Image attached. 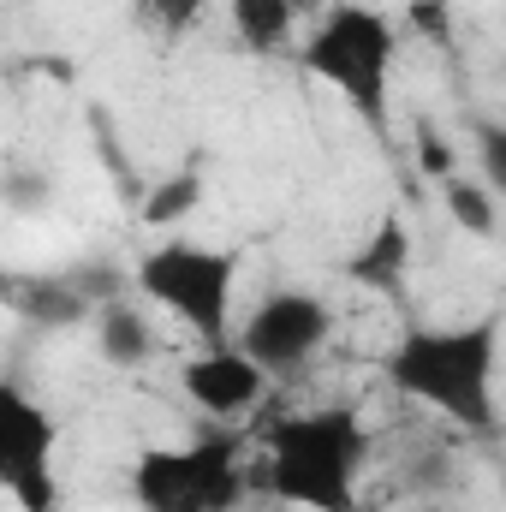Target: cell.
I'll use <instances>...</instances> for the list:
<instances>
[{"mask_svg": "<svg viewBox=\"0 0 506 512\" xmlns=\"http://www.w3.org/2000/svg\"><path fill=\"white\" fill-rule=\"evenodd\" d=\"M495 370H501V316H477L459 328H411L381 358V376L393 393L441 411L447 423L471 435H495Z\"/></svg>", "mask_w": 506, "mask_h": 512, "instance_id": "1", "label": "cell"}, {"mask_svg": "<svg viewBox=\"0 0 506 512\" xmlns=\"http://www.w3.org/2000/svg\"><path fill=\"white\" fill-rule=\"evenodd\" d=\"M370 429L358 405H316L268 423V489L304 512H352Z\"/></svg>", "mask_w": 506, "mask_h": 512, "instance_id": "2", "label": "cell"}, {"mask_svg": "<svg viewBox=\"0 0 506 512\" xmlns=\"http://www.w3.org/2000/svg\"><path fill=\"white\" fill-rule=\"evenodd\" d=\"M393 54H399V36H393V18L364 6V0H340L322 12V24L304 36L298 60L316 84L340 90L352 102L358 120L381 126L387 114V84H393Z\"/></svg>", "mask_w": 506, "mask_h": 512, "instance_id": "3", "label": "cell"}, {"mask_svg": "<svg viewBox=\"0 0 506 512\" xmlns=\"http://www.w3.org/2000/svg\"><path fill=\"white\" fill-rule=\"evenodd\" d=\"M143 512H233L245 495V441L233 423H209L197 441L143 447L131 465Z\"/></svg>", "mask_w": 506, "mask_h": 512, "instance_id": "4", "label": "cell"}, {"mask_svg": "<svg viewBox=\"0 0 506 512\" xmlns=\"http://www.w3.org/2000/svg\"><path fill=\"white\" fill-rule=\"evenodd\" d=\"M233 286H239V251L197 245V239H161L137 256V292L161 304L173 322H185L203 346H233Z\"/></svg>", "mask_w": 506, "mask_h": 512, "instance_id": "5", "label": "cell"}, {"mask_svg": "<svg viewBox=\"0 0 506 512\" xmlns=\"http://www.w3.org/2000/svg\"><path fill=\"white\" fill-rule=\"evenodd\" d=\"M328 334H334V304L322 292L286 286V292H268L251 316H245V328H239L233 346L245 358H256L274 382H286V376H298L328 346Z\"/></svg>", "mask_w": 506, "mask_h": 512, "instance_id": "6", "label": "cell"}, {"mask_svg": "<svg viewBox=\"0 0 506 512\" xmlns=\"http://www.w3.org/2000/svg\"><path fill=\"white\" fill-rule=\"evenodd\" d=\"M54 441V417L30 393L0 387V489L18 512H54Z\"/></svg>", "mask_w": 506, "mask_h": 512, "instance_id": "7", "label": "cell"}, {"mask_svg": "<svg viewBox=\"0 0 506 512\" xmlns=\"http://www.w3.org/2000/svg\"><path fill=\"white\" fill-rule=\"evenodd\" d=\"M179 382L191 393V405L209 417V423H245L256 405H262V393H268V370L245 358L239 346H209V352H197L185 370H179Z\"/></svg>", "mask_w": 506, "mask_h": 512, "instance_id": "8", "label": "cell"}, {"mask_svg": "<svg viewBox=\"0 0 506 512\" xmlns=\"http://www.w3.org/2000/svg\"><path fill=\"white\" fill-rule=\"evenodd\" d=\"M405 274H411V227L399 215H381L376 233L346 256V280H358L364 292H399Z\"/></svg>", "mask_w": 506, "mask_h": 512, "instance_id": "9", "label": "cell"}, {"mask_svg": "<svg viewBox=\"0 0 506 512\" xmlns=\"http://www.w3.org/2000/svg\"><path fill=\"white\" fill-rule=\"evenodd\" d=\"M96 352H102V364H114V370L149 364V358H155V328H149V316H143L137 304L108 298V304L96 310Z\"/></svg>", "mask_w": 506, "mask_h": 512, "instance_id": "10", "label": "cell"}, {"mask_svg": "<svg viewBox=\"0 0 506 512\" xmlns=\"http://www.w3.org/2000/svg\"><path fill=\"white\" fill-rule=\"evenodd\" d=\"M292 30H298V0H233V36L251 54L292 48Z\"/></svg>", "mask_w": 506, "mask_h": 512, "instance_id": "11", "label": "cell"}, {"mask_svg": "<svg viewBox=\"0 0 506 512\" xmlns=\"http://www.w3.org/2000/svg\"><path fill=\"white\" fill-rule=\"evenodd\" d=\"M18 310H24L30 322L72 328V322H84V316H90V298H84L72 280H30V286H18Z\"/></svg>", "mask_w": 506, "mask_h": 512, "instance_id": "12", "label": "cell"}, {"mask_svg": "<svg viewBox=\"0 0 506 512\" xmlns=\"http://www.w3.org/2000/svg\"><path fill=\"white\" fill-rule=\"evenodd\" d=\"M197 203H203V173H197V167H179L173 179H161V185L143 197V221H149V227H173V221H185Z\"/></svg>", "mask_w": 506, "mask_h": 512, "instance_id": "13", "label": "cell"}, {"mask_svg": "<svg viewBox=\"0 0 506 512\" xmlns=\"http://www.w3.org/2000/svg\"><path fill=\"white\" fill-rule=\"evenodd\" d=\"M447 215H453V227L471 233V239H495V227H501L495 191H489V185H471V179H447Z\"/></svg>", "mask_w": 506, "mask_h": 512, "instance_id": "14", "label": "cell"}, {"mask_svg": "<svg viewBox=\"0 0 506 512\" xmlns=\"http://www.w3.org/2000/svg\"><path fill=\"white\" fill-rule=\"evenodd\" d=\"M477 173H483V185L506 197V120H483L477 126Z\"/></svg>", "mask_w": 506, "mask_h": 512, "instance_id": "15", "label": "cell"}, {"mask_svg": "<svg viewBox=\"0 0 506 512\" xmlns=\"http://www.w3.org/2000/svg\"><path fill=\"white\" fill-rule=\"evenodd\" d=\"M453 161H459V155H453V143L429 126V120H417V167H423L429 179H441V185H447V179H459V173H453Z\"/></svg>", "mask_w": 506, "mask_h": 512, "instance_id": "16", "label": "cell"}, {"mask_svg": "<svg viewBox=\"0 0 506 512\" xmlns=\"http://www.w3.org/2000/svg\"><path fill=\"white\" fill-rule=\"evenodd\" d=\"M143 12L161 24V36H185L203 18V0H143Z\"/></svg>", "mask_w": 506, "mask_h": 512, "instance_id": "17", "label": "cell"}, {"mask_svg": "<svg viewBox=\"0 0 506 512\" xmlns=\"http://www.w3.org/2000/svg\"><path fill=\"white\" fill-rule=\"evenodd\" d=\"M411 18H417V30H435V36H441V30H447V0H417Z\"/></svg>", "mask_w": 506, "mask_h": 512, "instance_id": "18", "label": "cell"}, {"mask_svg": "<svg viewBox=\"0 0 506 512\" xmlns=\"http://www.w3.org/2000/svg\"><path fill=\"white\" fill-rule=\"evenodd\" d=\"M417 512H447V507H435V501H429V507H417Z\"/></svg>", "mask_w": 506, "mask_h": 512, "instance_id": "19", "label": "cell"}, {"mask_svg": "<svg viewBox=\"0 0 506 512\" xmlns=\"http://www.w3.org/2000/svg\"><path fill=\"white\" fill-rule=\"evenodd\" d=\"M411 6H417V0H411Z\"/></svg>", "mask_w": 506, "mask_h": 512, "instance_id": "20", "label": "cell"}]
</instances>
